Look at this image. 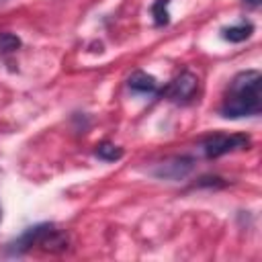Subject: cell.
Here are the masks:
<instances>
[{
  "label": "cell",
  "mask_w": 262,
  "mask_h": 262,
  "mask_svg": "<svg viewBox=\"0 0 262 262\" xmlns=\"http://www.w3.org/2000/svg\"><path fill=\"white\" fill-rule=\"evenodd\" d=\"M260 84L262 76L258 70H246L233 76L225 98L221 102V117L225 119H242V117H256L260 115Z\"/></svg>",
  "instance_id": "1"
},
{
  "label": "cell",
  "mask_w": 262,
  "mask_h": 262,
  "mask_svg": "<svg viewBox=\"0 0 262 262\" xmlns=\"http://www.w3.org/2000/svg\"><path fill=\"white\" fill-rule=\"evenodd\" d=\"M35 246H45L47 250H53V246L66 248V242L53 225L41 223V225H35V227H27L14 242H10L6 246V252L12 254V256H20V254L29 252Z\"/></svg>",
  "instance_id": "2"
},
{
  "label": "cell",
  "mask_w": 262,
  "mask_h": 262,
  "mask_svg": "<svg viewBox=\"0 0 262 262\" xmlns=\"http://www.w3.org/2000/svg\"><path fill=\"white\" fill-rule=\"evenodd\" d=\"M252 143V139L244 133H215L211 137H207L201 145L205 158H219V156H225V154H231V151H237V149H248Z\"/></svg>",
  "instance_id": "3"
},
{
  "label": "cell",
  "mask_w": 262,
  "mask_h": 262,
  "mask_svg": "<svg viewBox=\"0 0 262 262\" xmlns=\"http://www.w3.org/2000/svg\"><path fill=\"white\" fill-rule=\"evenodd\" d=\"M192 168H194V160L192 158H188V156H174V158H170L166 162H160L149 172H151V176H156L160 180L176 182V180L186 178L192 172Z\"/></svg>",
  "instance_id": "4"
},
{
  "label": "cell",
  "mask_w": 262,
  "mask_h": 262,
  "mask_svg": "<svg viewBox=\"0 0 262 262\" xmlns=\"http://www.w3.org/2000/svg\"><path fill=\"white\" fill-rule=\"evenodd\" d=\"M196 86H199V80H196L190 72H182L178 78H174V80L162 90V94L168 96V98L174 100V102H186V100H190V98L194 96Z\"/></svg>",
  "instance_id": "5"
},
{
  "label": "cell",
  "mask_w": 262,
  "mask_h": 262,
  "mask_svg": "<svg viewBox=\"0 0 262 262\" xmlns=\"http://www.w3.org/2000/svg\"><path fill=\"white\" fill-rule=\"evenodd\" d=\"M129 88L133 90V92H137V94H156L158 92V82H156V78H151V76H147L145 72H135V74H131V78H129Z\"/></svg>",
  "instance_id": "6"
},
{
  "label": "cell",
  "mask_w": 262,
  "mask_h": 262,
  "mask_svg": "<svg viewBox=\"0 0 262 262\" xmlns=\"http://www.w3.org/2000/svg\"><path fill=\"white\" fill-rule=\"evenodd\" d=\"M252 33H254L252 23H239V25L225 27V29L221 31V37H223L225 41H231V43H242V41H246Z\"/></svg>",
  "instance_id": "7"
},
{
  "label": "cell",
  "mask_w": 262,
  "mask_h": 262,
  "mask_svg": "<svg viewBox=\"0 0 262 262\" xmlns=\"http://www.w3.org/2000/svg\"><path fill=\"white\" fill-rule=\"evenodd\" d=\"M94 156H96L98 160H102V162H117V160L123 158V149H121L119 145H115V143L102 141V143L96 145Z\"/></svg>",
  "instance_id": "8"
},
{
  "label": "cell",
  "mask_w": 262,
  "mask_h": 262,
  "mask_svg": "<svg viewBox=\"0 0 262 262\" xmlns=\"http://www.w3.org/2000/svg\"><path fill=\"white\" fill-rule=\"evenodd\" d=\"M168 4L170 0H156L151 6V14H154V23L158 27H164L170 23V12H168Z\"/></svg>",
  "instance_id": "9"
},
{
  "label": "cell",
  "mask_w": 262,
  "mask_h": 262,
  "mask_svg": "<svg viewBox=\"0 0 262 262\" xmlns=\"http://www.w3.org/2000/svg\"><path fill=\"white\" fill-rule=\"evenodd\" d=\"M20 47V39L12 33H0V53H10Z\"/></svg>",
  "instance_id": "10"
},
{
  "label": "cell",
  "mask_w": 262,
  "mask_h": 262,
  "mask_svg": "<svg viewBox=\"0 0 262 262\" xmlns=\"http://www.w3.org/2000/svg\"><path fill=\"white\" fill-rule=\"evenodd\" d=\"M244 4L250 6V8H258L260 6V0H244Z\"/></svg>",
  "instance_id": "11"
},
{
  "label": "cell",
  "mask_w": 262,
  "mask_h": 262,
  "mask_svg": "<svg viewBox=\"0 0 262 262\" xmlns=\"http://www.w3.org/2000/svg\"><path fill=\"white\" fill-rule=\"evenodd\" d=\"M0 217H2V213H0Z\"/></svg>",
  "instance_id": "12"
}]
</instances>
